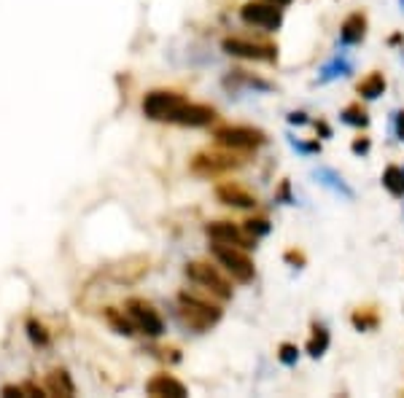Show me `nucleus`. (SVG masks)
Wrapping results in <instances>:
<instances>
[{
    "label": "nucleus",
    "instance_id": "obj_20",
    "mask_svg": "<svg viewBox=\"0 0 404 398\" xmlns=\"http://www.w3.org/2000/svg\"><path fill=\"white\" fill-rule=\"evenodd\" d=\"M340 119L342 124H348V127H356V130H366L369 127V113H366V108L361 103H350V106L342 108V113H340Z\"/></svg>",
    "mask_w": 404,
    "mask_h": 398
},
{
    "label": "nucleus",
    "instance_id": "obj_18",
    "mask_svg": "<svg viewBox=\"0 0 404 398\" xmlns=\"http://www.w3.org/2000/svg\"><path fill=\"white\" fill-rule=\"evenodd\" d=\"M46 393H52V396H73L76 387H73V380L67 377V372L57 369V372L46 377Z\"/></svg>",
    "mask_w": 404,
    "mask_h": 398
},
{
    "label": "nucleus",
    "instance_id": "obj_1",
    "mask_svg": "<svg viewBox=\"0 0 404 398\" xmlns=\"http://www.w3.org/2000/svg\"><path fill=\"white\" fill-rule=\"evenodd\" d=\"M178 318L191 331H211L215 323L221 320V309L211 302H205L200 296L181 293L178 296Z\"/></svg>",
    "mask_w": 404,
    "mask_h": 398
},
{
    "label": "nucleus",
    "instance_id": "obj_16",
    "mask_svg": "<svg viewBox=\"0 0 404 398\" xmlns=\"http://www.w3.org/2000/svg\"><path fill=\"white\" fill-rule=\"evenodd\" d=\"M315 178H318V183L326 188H332L335 194H340V197H345V199H353L356 194H353V188L342 181V175L335 173V170H329V167H321L318 173H315Z\"/></svg>",
    "mask_w": 404,
    "mask_h": 398
},
{
    "label": "nucleus",
    "instance_id": "obj_11",
    "mask_svg": "<svg viewBox=\"0 0 404 398\" xmlns=\"http://www.w3.org/2000/svg\"><path fill=\"white\" fill-rule=\"evenodd\" d=\"M366 13L353 11L350 16H345V22L340 25V43L342 46H359L364 38H366Z\"/></svg>",
    "mask_w": 404,
    "mask_h": 398
},
{
    "label": "nucleus",
    "instance_id": "obj_22",
    "mask_svg": "<svg viewBox=\"0 0 404 398\" xmlns=\"http://www.w3.org/2000/svg\"><path fill=\"white\" fill-rule=\"evenodd\" d=\"M350 70H353V67H350L348 59H342V57H335V59H332V62H329V65L321 70V81H332V79H337V76H348Z\"/></svg>",
    "mask_w": 404,
    "mask_h": 398
},
{
    "label": "nucleus",
    "instance_id": "obj_32",
    "mask_svg": "<svg viewBox=\"0 0 404 398\" xmlns=\"http://www.w3.org/2000/svg\"><path fill=\"white\" fill-rule=\"evenodd\" d=\"M315 132L321 135V137H332V127L326 121H315Z\"/></svg>",
    "mask_w": 404,
    "mask_h": 398
},
{
    "label": "nucleus",
    "instance_id": "obj_17",
    "mask_svg": "<svg viewBox=\"0 0 404 398\" xmlns=\"http://www.w3.org/2000/svg\"><path fill=\"white\" fill-rule=\"evenodd\" d=\"M383 188L388 191L391 197L402 199L404 197V167H399V164H388L386 170H383Z\"/></svg>",
    "mask_w": 404,
    "mask_h": 398
},
{
    "label": "nucleus",
    "instance_id": "obj_24",
    "mask_svg": "<svg viewBox=\"0 0 404 398\" xmlns=\"http://www.w3.org/2000/svg\"><path fill=\"white\" fill-rule=\"evenodd\" d=\"M242 229H245V232H248L254 239H259V237H267L272 226H269L267 218H248V221L242 224Z\"/></svg>",
    "mask_w": 404,
    "mask_h": 398
},
{
    "label": "nucleus",
    "instance_id": "obj_30",
    "mask_svg": "<svg viewBox=\"0 0 404 398\" xmlns=\"http://www.w3.org/2000/svg\"><path fill=\"white\" fill-rule=\"evenodd\" d=\"M30 336H33L35 342H40V345H46V342H49V336H46V334H43V329H40V326H35V323H30Z\"/></svg>",
    "mask_w": 404,
    "mask_h": 398
},
{
    "label": "nucleus",
    "instance_id": "obj_26",
    "mask_svg": "<svg viewBox=\"0 0 404 398\" xmlns=\"http://www.w3.org/2000/svg\"><path fill=\"white\" fill-rule=\"evenodd\" d=\"M369 148H372L369 137H356V140L350 143V151H353L356 157H366V154H369Z\"/></svg>",
    "mask_w": 404,
    "mask_h": 398
},
{
    "label": "nucleus",
    "instance_id": "obj_8",
    "mask_svg": "<svg viewBox=\"0 0 404 398\" xmlns=\"http://www.w3.org/2000/svg\"><path fill=\"white\" fill-rule=\"evenodd\" d=\"M127 315L135 323V329L143 331L146 336H159L164 331L159 312L148 305L146 299H127Z\"/></svg>",
    "mask_w": 404,
    "mask_h": 398
},
{
    "label": "nucleus",
    "instance_id": "obj_23",
    "mask_svg": "<svg viewBox=\"0 0 404 398\" xmlns=\"http://www.w3.org/2000/svg\"><path fill=\"white\" fill-rule=\"evenodd\" d=\"M106 318H108V323L113 326V331H116V334H124V336L135 334V323L130 318H124L119 309H108Z\"/></svg>",
    "mask_w": 404,
    "mask_h": 398
},
{
    "label": "nucleus",
    "instance_id": "obj_31",
    "mask_svg": "<svg viewBox=\"0 0 404 398\" xmlns=\"http://www.w3.org/2000/svg\"><path fill=\"white\" fill-rule=\"evenodd\" d=\"M288 121L296 124V127H305L310 119H308V113H305V110H294V113H288Z\"/></svg>",
    "mask_w": 404,
    "mask_h": 398
},
{
    "label": "nucleus",
    "instance_id": "obj_33",
    "mask_svg": "<svg viewBox=\"0 0 404 398\" xmlns=\"http://www.w3.org/2000/svg\"><path fill=\"white\" fill-rule=\"evenodd\" d=\"M396 135H399V140L404 143V110L396 113Z\"/></svg>",
    "mask_w": 404,
    "mask_h": 398
},
{
    "label": "nucleus",
    "instance_id": "obj_2",
    "mask_svg": "<svg viewBox=\"0 0 404 398\" xmlns=\"http://www.w3.org/2000/svg\"><path fill=\"white\" fill-rule=\"evenodd\" d=\"M213 258L218 261V266L232 275V280L237 283H251L256 275V266L251 261V256L245 253V248L240 245H227V242H213Z\"/></svg>",
    "mask_w": 404,
    "mask_h": 398
},
{
    "label": "nucleus",
    "instance_id": "obj_3",
    "mask_svg": "<svg viewBox=\"0 0 404 398\" xmlns=\"http://www.w3.org/2000/svg\"><path fill=\"white\" fill-rule=\"evenodd\" d=\"M215 143L221 148H232V151H254L267 143V135L256 127H245V124H227L218 127L213 132Z\"/></svg>",
    "mask_w": 404,
    "mask_h": 398
},
{
    "label": "nucleus",
    "instance_id": "obj_34",
    "mask_svg": "<svg viewBox=\"0 0 404 398\" xmlns=\"http://www.w3.org/2000/svg\"><path fill=\"white\" fill-rule=\"evenodd\" d=\"M267 3H272V6H291V3H294V0H267Z\"/></svg>",
    "mask_w": 404,
    "mask_h": 398
},
{
    "label": "nucleus",
    "instance_id": "obj_19",
    "mask_svg": "<svg viewBox=\"0 0 404 398\" xmlns=\"http://www.w3.org/2000/svg\"><path fill=\"white\" fill-rule=\"evenodd\" d=\"M350 323H353V329L356 331H375L377 326H380V315H377V309H372V307H359L353 315H350Z\"/></svg>",
    "mask_w": 404,
    "mask_h": 398
},
{
    "label": "nucleus",
    "instance_id": "obj_5",
    "mask_svg": "<svg viewBox=\"0 0 404 398\" xmlns=\"http://www.w3.org/2000/svg\"><path fill=\"white\" fill-rule=\"evenodd\" d=\"M184 106H186V100H184L181 94L154 89V92H148L146 100H143V113L154 121H170V124H175V119H178V113H181Z\"/></svg>",
    "mask_w": 404,
    "mask_h": 398
},
{
    "label": "nucleus",
    "instance_id": "obj_14",
    "mask_svg": "<svg viewBox=\"0 0 404 398\" xmlns=\"http://www.w3.org/2000/svg\"><path fill=\"white\" fill-rule=\"evenodd\" d=\"M148 396H170V398H184L189 396V390L184 382H178L170 374H157L151 382L146 385Z\"/></svg>",
    "mask_w": 404,
    "mask_h": 398
},
{
    "label": "nucleus",
    "instance_id": "obj_7",
    "mask_svg": "<svg viewBox=\"0 0 404 398\" xmlns=\"http://www.w3.org/2000/svg\"><path fill=\"white\" fill-rule=\"evenodd\" d=\"M240 19L245 25L275 33L283 25V8L281 6H272L267 0H251V3H245L240 8Z\"/></svg>",
    "mask_w": 404,
    "mask_h": 398
},
{
    "label": "nucleus",
    "instance_id": "obj_28",
    "mask_svg": "<svg viewBox=\"0 0 404 398\" xmlns=\"http://www.w3.org/2000/svg\"><path fill=\"white\" fill-rule=\"evenodd\" d=\"M291 146L296 148V151H302V154H318L321 151V143L315 140V143H302V140H294L291 137Z\"/></svg>",
    "mask_w": 404,
    "mask_h": 398
},
{
    "label": "nucleus",
    "instance_id": "obj_15",
    "mask_svg": "<svg viewBox=\"0 0 404 398\" xmlns=\"http://www.w3.org/2000/svg\"><path fill=\"white\" fill-rule=\"evenodd\" d=\"M329 345H332L329 329L321 326V323H313V329H310V339H308V345H305V353H308L310 358H321L323 353L329 350Z\"/></svg>",
    "mask_w": 404,
    "mask_h": 398
},
{
    "label": "nucleus",
    "instance_id": "obj_21",
    "mask_svg": "<svg viewBox=\"0 0 404 398\" xmlns=\"http://www.w3.org/2000/svg\"><path fill=\"white\" fill-rule=\"evenodd\" d=\"M386 86H388V84H386V76L375 70V73H369V76L359 84V94H361L364 100H377L380 94L386 92Z\"/></svg>",
    "mask_w": 404,
    "mask_h": 398
},
{
    "label": "nucleus",
    "instance_id": "obj_6",
    "mask_svg": "<svg viewBox=\"0 0 404 398\" xmlns=\"http://www.w3.org/2000/svg\"><path fill=\"white\" fill-rule=\"evenodd\" d=\"M242 159L235 157L232 148H224V151H202L191 159V173L202 175V178H213V175L229 173L235 167H240Z\"/></svg>",
    "mask_w": 404,
    "mask_h": 398
},
{
    "label": "nucleus",
    "instance_id": "obj_12",
    "mask_svg": "<svg viewBox=\"0 0 404 398\" xmlns=\"http://www.w3.org/2000/svg\"><path fill=\"white\" fill-rule=\"evenodd\" d=\"M215 197H218L221 205H229V207H242V210L256 207L254 194L245 191L242 186H237V183H221V186L215 188Z\"/></svg>",
    "mask_w": 404,
    "mask_h": 398
},
{
    "label": "nucleus",
    "instance_id": "obj_4",
    "mask_svg": "<svg viewBox=\"0 0 404 398\" xmlns=\"http://www.w3.org/2000/svg\"><path fill=\"white\" fill-rule=\"evenodd\" d=\"M186 275L191 283H197L208 293L218 296L221 302L232 299V283H229L227 275L218 266L208 264V261H191V264H186Z\"/></svg>",
    "mask_w": 404,
    "mask_h": 398
},
{
    "label": "nucleus",
    "instance_id": "obj_13",
    "mask_svg": "<svg viewBox=\"0 0 404 398\" xmlns=\"http://www.w3.org/2000/svg\"><path fill=\"white\" fill-rule=\"evenodd\" d=\"M213 119H215V110L211 106L186 103V106L181 108V113H178L175 124H181V127H208Z\"/></svg>",
    "mask_w": 404,
    "mask_h": 398
},
{
    "label": "nucleus",
    "instance_id": "obj_27",
    "mask_svg": "<svg viewBox=\"0 0 404 398\" xmlns=\"http://www.w3.org/2000/svg\"><path fill=\"white\" fill-rule=\"evenodd\" d=\"M283 258H286V264H291V266H305V264H308L305 253L294 251V248H291V251H286V256H283Z\"/></svg>",
    "mask_w": 404,
    "mask_h": 398
},
{
    "label": "nucleus",
    "instance_id": "obj_25",
    "mask_svg": "<svg viewBox=\"0 0 404 398\" xmlns=\"http://www.w3.org/2000/svg\"><path fill=\"white\" fill-rule=\"evenodd\" d=\"M278 358H281L283 366H296V360H299V350H296V345H291V342H283L281 347H278Z\"/></svg>",
    "mask_w": 404,
    "mask_h": 398
},
{
    "label": "nucleus",
    "instance_id": "obj_29",
    "mask_svg": "<svg viewBox=\"0 0 404 398\" xmlns=\"http://www.w3.org/2000/svg\"><path fill=\"white\" fill-rule=\"evenodd\" d=\"M278 199H281L283 205H294V197H291V186H288V181H283V183H281V191H278Z\"/></svg>",
    "mask_w": 404,
    "mask_h": 398
},
{
    "label": "nucleus",
    "instance_id": "obj_9",
    "mask_svg": "<svg viewBox=\"0 0 404 398\" xmlns=\"http://www.w3.org/2000/svg\"><path fill=\"white\" fill-rule=\"evenodd\" d=\"M224 52L232 54V57H242V59H256V62H275L278 59V49L272 43H259V40L245 38H227Z\"/></svg>",
    "mask_w": 404,
    "mask_h": 398
},
{
    "label": "nucleus",
    "instance_id": "obj_10",
    "mask_svg": "<svg viewBox=\"0 0 404 398\" xmlns=\"http://www.w3.org/2000/svg\"><path fill=\"white\" fill-rule=\"evenodd\" d=\"M205 232H208V237L213 239V242H227V245H240L245 251H251L254 248L256 239L242 229V226L232 224V221H213V224L205 226Z\"/></svg>",
    "mask_w": 404,
    "mask_h": 398
}]
</instances>
